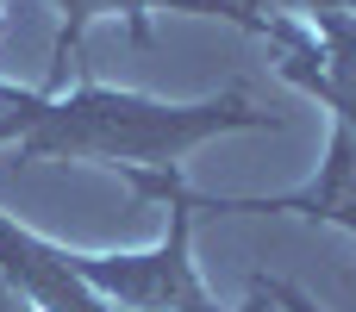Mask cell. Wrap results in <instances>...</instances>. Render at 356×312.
<instances>
[{"instance_id": "obj_1", "label": "cell", "mask_w": 356, "mask_h": 312, "mask_svg": "<svg viewBox=\"0 0 356 312\" xmlns=\"http://www.w3.org/2000/svg\"><path fill=\"white\" fill-rule=\"evenodd\" d=\"M269 113H257L250 88H225L194 106L113 94L100 81H81L75 94H13L0 88V144L19 138L38 163H113V169H175L188 150H200L219 131H263Z\"/></svg>"}, {"instance_id": "obj_2", "label": "cell", "mask_w": 356, "mask_h": 312, "mask_svg": "<svg viewBox=\"0 0 356 312\" xmlns=\"http://www.w3.org/2000/svg\"><path fill=\"white\" fill-rule=\"evenodd\" d=\"M125 175L138 181V194L169 206V238L156 250H144V256H75L81 281L125 312H225V306H213V294L200 288L194 256H188L194 194L181 188V175L175 169H125Z\"/></svg>"}, {"instance_id": "obj_3", "label": "cell", "mask_w": 356, "mask_h": 312, "mask_svg": "<svg viewBox=\"0 0 356 312\" xmlns=\"http://www.w3.org/2000/svg\"><path fill=\"white\" fill-rule=\"evenodd\" d=\"M0 275H6L38 312H119L106 294H94V288L81 281V269H75L69 250L31 238V231L13 225L6 213H0Z\"/></svg>"}, {"instance_id": "obj_4", "label": "cell", "mask_w": 356, "mask_h": 312, "mask_svg": "<svg viewBox=\"0 0 356 312\" xmlns=\"http://www.w3.org/2000/svg\"><path fill=\"white\" fill-rule=\"evenodd\" d=\"M56 6H63V31H56V50H50V94L63 88V75H69V63H75L81 38H88V25L100 13H125V25H131L138 44L150 38L144 13H219L232 25H244V31H257V38H269V25H275V13L263 19L257 0H56Z\"/></svg>"}, {"instance_id": "obj_5", "label": "cell", "mask_w": 356, "mask_h": 312, "mask_svg": "<svg viewBox=\"0 0 356 312\" xmlns=\"http://www.w3.org/2000/svg\"><path fill=\"white\" fill-rule=\"evenodd\" d=\"M238 312H288L282 300H275V275H257V281H250V300H244Z\"/></svg>"}, {"instance_id": "obj_6", "label": "cell", "mask_w": 356, "mask_h": 312, "mask_svg": "<svg viewBox=\"0 0 356 312\" xmlns=\"http://www.w3.org/2000/svg\"><path fill=\"white\" fill-rule=\"evenodd\" d=\"M332 113H338V125L350 131V144H356V94H338V100H325Z\"/></svg>"}, {"instance_id": "obj_7", "label": "cell", "mask_w": 356, "mask_h": 312, "mask_svg": "<svg viewBox=\"0 0 356 312\" xmlns=\"http://www.w3.org/2000/svg\"><path fill=\"white\" fill-rule=\"evenodd\" d=\"M0 312H38V306H31V300H25V294H19V288L0 275Z\"/></svg>"}]
</instances>
